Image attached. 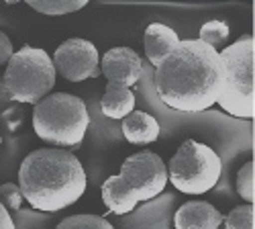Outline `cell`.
Returning a JSON list of instances; mask_svg holds the SVG:
<instances>
[{
    "label": "cell",
    "instance_id": "4",
    "mask_svg": "<svg viewBox=\"0 0 255 229\" xmlns=\"http://www.w3.org/2000/svg\"><path fill=\"white\" fill-rule=\"evenodd\" d=\"M90 127V115L82 98L55 92L39 100L33 109V129L39 139L55 148H76Z\"/></svg>",
    "mask_w": 255,
    "mask_h": 229
},
{
    "label": "cell",
    "instance_id": "17",
    "mask_svg": "<svg viewBox=\"0 0 255 229\" xmlns=\"http://www.w3.org/2000/svg\"><path fill=\"white\" fill-rule=\"evenodd\" d=\"M253 205H239L223 219L225 229H253Z\"/></svg>",
    "mask_w": 255,
    "mask_h": 229
},
{
    "label": "cell",
    "instance_id": "3",
    "mask_svg": "<svg viewBox=\"0 0 255 229\" xmlns=\"http://www.w3.org/2000/svg\"><path fill=\"white\" fill-rule=\"evenodd\" d=\"M165 162L157 154L143 150L123 162L121 174H115L104 180L102 203L115 215H129L139 203L159 197L165 191Z\"/></svg>",
    "mask_w": 255,
    "mask_h": 229
},
{
    "label": "cell",
    "instance_id": "6",
    "mask_svg": "<svg viewBox=\"0 0 255 229\" xmlns=\"http://www.w3.org/2000/svg\"><path fill=\"white\" fill-rule=\"evenodd\" d=\"M55 86V68L49 53L41 47L23 45L6 64L4 90L6 94L25 105H37Z\"/></svg>",
    "mask_w": 255,
    "mask_h": 229
},
{
    "label": "cell",
    "instance_id": "16",
    "mask_svg": "<svg viewBox=\"0 0 255 229\" xmlns=\"http://www.w3.org/2000/svg\"><path fill=\"white\" fill-rule=\"evenodd\" d=\"M29 6L41 14L47 16H61V14H70L76 10H82L86 6V2H55V0H39V2H29Z\"/></svg>",
    "mask_w": 255,
    "mask_h": 229
},
{
    "label": "cell",
    "instance_id": "22",
    "mask_svg": "<svg viewBox=\"0 0 255 229\" xmlns=\"http://www.w3.org/2000/svg\"><path fill=\"white\" fill-rule=\"evenodd\" d=\"M0 143H2V137H0Z\"/></svg>",
    "mask_w": 255,
    "mask_h": 229
},
{
    "label": "cell",
    "instance_id": "13",
    "mask_svg": "<svg viewBox=\"0 0 255 229\" xmlns=\"http://www.w3.org/2000/svg\"><path fill=\"white\" fill-rule=\"evenodd\" d=\"M100 111L104 117L123 121L135 111V92L133 90H104L100 98Z\"/></svg>",
    "mask_w": 255,
    "mask_h": 229
},
{
    "label": "cell",
    "instance_id": "8",
    "mask_svg": "<svg viewBox=\"0 0 255 229\" xmlns=\"http://www.w3.org/2000/svg\"><path fill=\"white\" fill-rule=\"evenodd\" d=\"M55 74L63 76L68 82H84L88 78L100 76V53L88 39H68L55 49L53 57Z\"/></svg>",
    "mask_w": 255,
    "mask_h": 229
},
{
    "label": "cell",
    "instance_id": "1",
    "mask_svg": "<svg viewBox=\"0 0 255 229\" xmlns=\"http://www.w3.org/2000/svg\"><path fill=\"white\" fill-rule=\"evenodd\" d=\"M155 92L165 107L202 113L217 105L225 86V66L217 49L200 39L180 43L155 66Z\"/></svg>",
    "mask_w": 255,
    "mask_h": 229
},
{
    "label": "cell",
    "instance_id": "21",
    "mask_svg": "<svg viewBox=\"0 0 255 229\" xmlns=\"http://www.w3.org/2000/svg\"><path fill=\"white\" fill-rule=\"evenodd\" d=\"M0 229H16L14 223H12L10 213L2 207V203H0Z\"/></svg>",
    "mask_w": 255,
    "mask_h": 229
},
{
    "label": "cell",
    "instance_id": "11",
    "mask_svg": "<svg viewBox=\"0 0 255 229\" xmlns=\"http://www.w3.org/2000/svg\"><path fill=\"white\" fill-rule=\"evenodd\" d=\"M125 139L133 145H149L159 137V123L153 115L145 111H133L121 123Z\"/></svg>",
    "mask_w": 255,
    "mask_h": 229
},
{
    "label": "cell",
    "instance_id": "7",
    "mask_svg": "<svg viewBox=\"0 0 255 229\" xmlns=\"http://www.w3.org/2000/svg\"><path fill=\"white\" fill-rule=\"evenodd\" d=\"M223 162L219 154L204 143L186 139L167 166V180L184 195L200 197L212 191L221 180Z\"/></svg>",
    "mask_w": 255,
    "mask_h": 229
},
{
    "label": "cell",
    "instance_id": "12",
    "mask_svg": "<svg viewBox=\"0 0 255 229\" xmlns=\"http://www.w3.org/2000/svg\"><path fill=\"white\" fill-rule=\"evenodd\" d=\"M180 43L178 33L167 27L163 23H151L145 29V37H143V45H145V57L151 61L153 66H157L159 61L172 51L176 45Z\"/></svg>",
    "mask_w": 255,
    "mask_h": 229
},
{
    "label": "cell",
    "instance_id": "18",
    "mask_svg": "<svg viewBox=\"0 0 255 229\" xmlns=\"http://www.w3.org/2000/svg\"><path fill=\"white\" fill-rule=\"evenodd\" d=\"M237 193L239 197L247 203L253 205L255 201V191H253V162L243 164V168L237 174Z\"/></svg>",
    "mask_w": 255,
    "mask_h": 229
},
{
    "label": "cell",
    "instance_id": "19",
    "mask_svg": "<svg viewBox=\"0 0 255 229\" xmlns=\"http://www.w3.org/2000/svg\"><path fill=\"white\" fill-rule=\"evenodd\" d=\"M0 203H2L6 211H20V207H23V193H20L18 184H12V182L0 184Z\"/></svg>",
    "mask_w": 255,
    "mask_h": 229
},
{
    "label": "cell",
    "instance_id": "14",
    "mask_svg": "<svg viewBox=\"0 0 255 229\" xmlns=\"http://www.w3.org/2000/svg\"><path fill=\"white\" fill-rule=\"evenodd\" d=\"M229 35H231V29L225 20H208L200 27V35L198 39L202 43L210 45L212 49H223L227 47V41H229Z\"/></svg>",
    "mask_w": 255,
    "mask_h": 229
},
{
    "label": "cell",
    "instance_id": "10",
    "mask_svg": "<svg viewBox=\"0 0 255 229\" xmlns=\"http://www.w3.org/2000/svg\"><path fill=\"white\" fill-rule=\"evenodd\" d=\"M225 215L206 201H188L174 215L176 229H219Z\"/></svg>",
    "mask_w": 255,
    "mask_h": 229
},
{
    "label": "cell",
    "instance_id": "15",
    "mask_svg": "<svg viewBox=\"0 0 255 229\" xmlns=\"http://www.w3.org/2000/svg\"><path fill=\"white\" fill-rule=\"evenodd\" d=\"M55 229H115L111 221H106L100 215H90V213H82V215H72L66 217Z\"/></svg>",
    "mask_w": 255,
    "mask_h": 229
},
{
    "label": "cell",
    "instance_id": "20",
    "mask_svg": "<svg viewBox=\"0 0 255 229\" xmlns=\"http://www.w3.org/2000/svg\"><path fill=\"white\" fill-rule=\"evenodd\" d=\"M14 49H12V41L6 37V33L0 31V66H6L8 59L12 57Z\"/></svg>",
    "mask_w": 255,
    "mask_h": 229
},
{
    "label": "cell",
    "instance_id": "9",
    "mask_svg": "<svg viewBox=\"0 0 255 229\" xmlns=\"http://www.w3.org/2000/svg\"><path fill=\"white\" fill-rule=\"evenodd\" d=\"M100 74L106 90H131L143 74V59L131 47H113L100 57Z\"/></svg>",
    "mask_w": 255,
    "mask_h": 229
},
{
    "label": "cell",
    "instance_id": "5",
    "mask_svg": "<svg viewBox=\"0 0 255 229\" xmlns=\"http://www.w3.org/2000/svg\"><path fill=\"white\" fill-rule=\"evenodd\" d=\"M253 35H243L235 43L219 51L225 66V86L217 105L231 117H255V90H253Z\"/></svg>",
    "mask_w": 255,
    "mask_h": 229
},
{
    "label": "cell",
    "instance_id": "2",
    "mask_svg": "<svg viewBox=\"0 0 255 229\" xmlns=\"http://www.w3.org/2000/svg\"><path fill=\"white\" fill-rule=\"evenodd\" d=\"M86 184V170L70 150H35L18 168V189L23 199L41 213H57L72 207L84 197Z\"/></svg>",
    "mask_w": 255,
    "mask_h": 229
}]
</instances>
